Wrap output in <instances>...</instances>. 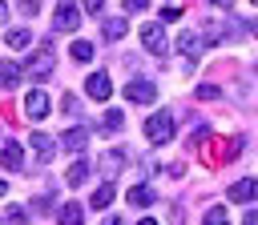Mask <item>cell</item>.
<instances>
[{"mask_svg": "<svg viewBox=\"0 0 258 225\" xmlns=\"http://www.w3.org/2000/svg\"><path fill=\"white\" fill-rule=\"evenodd\" d=\"M73 60H81V64L93 60V44H89V40H77V44H73Z\"/></svg>", "mask_w": 258, "mask_h": 225, "instance_id": "cell-18", "label": "cell"}, {"mask_svg": "<svg viewBox=\"0 0 258 225\" xmlns=\"http://www.w3.org/2000/svg\"><path fill=\"white\" fill-rule=\"evenodd\" d=\"M177 48H181L185 56H198V48H202V36H198V32H181V36H177Z\"/></svg>", "mask_w": 258, "mask_h": 225, "instance_id": "cell-12", "label": "cell"}, {"mask_svg": "<svg viewBox=\"0 0 258 225\" xmlns=\"http://www.w3.org/2000/svg\"><path fill=\"white\" fill-rule=\"evenodd\" d=\"M145 137H149L153 145H165V141L173 137V117H169V113L149 117V121H145Z\"/></svg>", "mask_w": 258, "mask_h": 225, "instance_id": "cell-2", "label": "cell"}, {"mask_svg": "<svg viewBox=\"0 0 258 225\" xmlns=\"http://www.w3.org/2000/svg\"><path fill=\"white\" fill-rule=\"evenodd\" d=\"M52 64H56V52H52V44H40V48L28 56V80H44V76L52 72Z\"/></svg>", "mask_w": 258, "mask_h": 225, "instance_id": "cell-1", "label": "cell"}, {"mask_svg": "<svg viewBox=\"0 0 258 225\" xmlns=\"http://www.w3.org/2000/svg\"><path fill=\"white\" fill-rule=\"evenodd\" d=\"M125 28H129V20H125V16H109V20H105V40L125 36Z\"/></svg>", "mask_w": 258, "mask_h": 225, "instance_id": "cell-11", "label": "cell"}, {"mask_svg": "<svg viewBox=\"0 0 258 225\" xmlns=\"http://www.w3.org/2000/svg\"><path fill=\"white\" fill-rule=\"evenodd\" d=\"M198 96H202V100H214V96H222V88H218V84H202Z\"/></svg>", "mask_w": 258, "mask_h": 225, "instance_id": "cell-23", "label": "cell"}, {"mask_svg": "<svg viewBox=\"0 0 258 225\" xmlns=\"http://www.w3.org/2000/svg\"><path fill=\"white\" fill-rule=\"evenodd\" d=\"M24 113H28V121H44V117H48V96H44L40 88H32V92L24 96Z\"/></svg>", "mask_w": 258, "mask_h": 225, "instance_id": "cell-4", "label": "cell"}, {"mask_svg": "<svg viewBox=\"0 0 258 225\" xmlns=\"http://www.w3.org/2000/svg\"><path fill=\"white\" fill-rule=\"evenodd\" d=\"M20 161H24V153H20V145H4V169H20Z\"/></svg>", "mask_w": 258, "mask_h": 225, "instance_id": "cell-14", "label": "cell"}, {"mask_svg": "<svg viewBox=\"0 0 258 225\" xmlns=\"http://www.w3.org/2000/svg\"><path fill=\"white\" fill-rule=\"evenodd\" d=\"M24 221V209L20 205H8V225H20Z\"/></svg>", "mask_w": 258, "mask_h": 225, "instance_id": "cell-25", "label": "cell"}, {"mask_svg": "<svg viewBox=\"0 0 258 225\" xmlns=\"http://www.w3.org/2000/svg\"><path fill=\"white\" fill-rule=\"evenodd\" d=\"M85 8H89V12H101V8H105V0H85Z\"/></svg>", "mask_w": 258, "mask_h": 225, "instance_id": "cell-28", "label": "cell"}, {"mask_svg": "<svg viewBox=\"0 0 258 225\" xmlns=\"http://www.w3.org/2000/svg\"><path fill=\"white\" fill-rule=\"evenodd\" d=\"M202 225H230V217H226V209H210Z\"/></svg>", "mask_w": 258, "mask_h": 225, "instance_id": "cell-22", "label": "cell"}, {"mask_svg": "<svg viewBox=\"0 0 258 225\" xmlns=\"http://www.w3.org/2000/svg\"><path fill=\"white\" fill-rule=\"evenodd\" d=\"M109 201H113V185H101V189L93 193V209H105Z\"/></svg>", "mask_w": 258, "mask_h": 225, "instance_id": "cell-21", "label": "cell"}, {"mask_svg": "<svg viewBox=\"0 0 258 225\" xmlns=\"http://www.w3.org/2000/svg\"><path fill=\"white\" fill-rule=\"evenodd\" d=\"M85 92H89L93 100H109V92H113V84H109V76H105V72H93V76L85 80Z\"/></svg>", "mask_w": 258, "mask_h": 225, "instance_id": "cell-6", "label": "cell"}, {"mask_svg": "<svg viewBox=\"0 0 258 225\" xmlns=\"http://www.w3.org/2000/svg\"><path fill=\"white\" fill-rule=\"evenodd\" d=\"M105 225H121V221H117V217H109V221H105Z\"/></svg>", "mask_w": 258, "mask_h": 225, "instance_id": "cell-31", "label": "cell"}, {"mask_svg": "<svg viewBox=\"0 0 258 225\" xmlns=\"http://www.w3.org/2000/svg\"><path fill=\"white\" fill-rule=\"evenodd\" d=\"M121 165H125V153H121V149H113V153H105V157H101V173H105V177H113Z\"/></svg>", "mask_w": 258, "mask_h": 225, "instance_id": "cell-10", "label": "cell"}, {"mask_svg": "<svg viewBox=\"0 0 258 225\" xmlns=\"http://www.w3.org/2000/svg\"><path fill=\"white\" fill-rule=\"evenodd\" d=\"M85 177H89V165H85V161H77V165L69 169V185H85Z\"/></svg>", "mask_w": 258, "mask_h": 225, "instance_id": "cell-20", "label": "cell"}, {"mask_svg": "<svg viewBox=\"0 0 258 225\" xmlns=\"http://www.w3.org/2000/svg\"><path fill=\"white\" fill-rule=\"evenodd\" d=\"M32 149L40 153V161H52V141H48L44 133H36V137H32Z\"/></svg>", "mask_w": 258, "mask_h": 225, "instance_id": "cell-15", "label": "cell"}, {"mask_svg": "<svg viewBox=\"0 0 258 225\" xmlns=\"http://www.w3.org/2000/svg\"><path fill=\"white\" fill-rule=\"evenodd\" d=\"M149 201H153V189H145V185L129 189V205H149Z\"/></svg>", "mask_w": 258, "mask_h": 225, "instance_id": "cell-17", "label": "cell"}, {"mask_svg": "<svg viewBox=\"0 0 258 225\" xmlns=\"http://www.w3.org/2000/svg\"><path fill=\"white\" fill-rule=\"evenodd\" d=\"M121 121H125V117L109 108V113H105V121H101V133H117V129H121Z\"/></svg>", "mask_w": 258, "mask_h": 225, "instance_id": "cell-19", "label": "cell"}, {"mask_svg": "<svg viewBox=\"0 0 258 225\" xmlns=\"http://www.w3.org/2000/svg\"><path fill=\"white\" fill-rule=\"evenodd\" d=\"M77 24H81V12H77L73 4H60V8H56V28H60V32H77Z\"/></svg>", "mask_w": 258, "mask_h": 225, "instance_id": "cell-8", "label": "cell"}, {"mask_svg": "<svg viewBox=\"0 0 258 225\" xmlns=\"http://www.w3.org/2000/svg\"><path fill=\"white\" fill-rule=\"evenodd\" d=\"M153 96H157V84H153V80H145V76H137V80H129V84H125V100L149 104Z\"/></svg>", "mask_w": 258, "mask_h": 225, "instance_id": "cell-3", "label": "cell"}, {"mask_svg": "<svg viewBox=\"0 0 258 225\" xmlns=\"http://www.w3.org/2000/svg\"><path fill=\"white\" fill-rule=\"evenodd\" d=\"M4 40H8V48H24V44L32 40V32H24V28H12V32L4 36Z\"/></svg>", "mask_w": 258, "mask_h": 225, "instance_id": "cell-16", "label": "cell"}, {"mask_svg": "<svg viewBox=\"0 0 258 225\" xmlns=\"http://www.w3.org/2000/svg\"><path fill=\"white\" fill-rule=\"evenodd\" d=\"M210 4H218V8H222V4H226V8H230V0H210Z\"/></svg>", "mask_w": 258, "mask_h": 225, "instance_id": "cell-30", "label": "cell"}, {"mask_svg": "<svg viewBox=\"0 0 258 225\" xmlns=\"http://www.w3.org/2000/svg\"><path fill=\"white\" fill-rule=\"evenodd\" d=\"M226 197H230V201H254V197H258V177H246V181L230 185Z\"/></svg>", "mask_w": 258, "mask_h": 225, "instance_id": "cell-7", "label": "cell"}, {"mask_svg": "<svg viewBox=\"0 0 258 225\" xmlns=\"http://www.w3.org/2000/svg\"><path fill=\"white\" fill-rule=\"evenodd\" d=\"M149 0H125V12H145Z\"/></svg>", "mask_w": 258, "mask_h": 225, "instance_id": "cell-27", "label": "cell"}, {"mask_svg": "<svg viewBox=\"0 0 258 225\" xmlns=\"http://www.w3.org/2000/svg\"><path fill=\"white\" fill-rule=\"evenodd\" d=\"M137 225H157V221H137Z\"/></svg>", "mask_w": 258, "mask_h": 225, "instance_id": "cell-32", "label": "cell"}, {"mask_svg": "<svg viewBox=\"0 0 258 225\" xmlns=\"http://www.w3.org/2000/svg\"><path fill=\"white\" fill-rule=\"evenodd\" d=\"M16 8H20L24 16H36V0H16Z\"/></svg>", "mask_w": 258, "mask_h": 225, "instance_id": "cell-26", "label": "cell"}, {"mask_svg": "<svg viewBox=\"0 0 258 225\" xmlns=\"http://www.w3.org/2000/svg\"><path fill=\"white\" fill-rule=\"evenodd\" d=\"M141 44L161 56V52H165V32H161V24H145V28H141Z\"/></svg>", "mask_w": 258, "mask_h": 225, "instance_id": "cell-5", "label": "cell"}, {"mask_svg": "<svg viewBox=\"0 0 258 225\" xmlns=\"http://www.w3.org/2000/svg\"><path fill=\"white\" fill-rule=\"evenodd\" d=\"M250 4H258V0H250Z\"/></svg>", "mask_w": 258, "mask_h": 225, "instance_id": "cell-33", "label": "cell"}, {"mask_svg": "<svg viewBox=\"0 0 258 225\" xmlns=\"http://www.w3.org/2000/svg\"><path fill=\"white\" fill-rule=\"evenodd\" d=\"M0 76H4V84L12 88V84H16V64H4V68H0Z\"/></svg>", "mask_w": 258, "mask_h": 225, "instance_id": "cell-24", "label": "cell"}, {"mask_svg": "<svg viewBox=\"0 0 258 225\" xmlns=\"http://www.w3.org/2000/svg\"><path fill=\"white\" fill-rule=\"evenodd\" d=\"M246 225H258V209H250V213H246Z\"/></svg>", "mask_w": 258, "mask_h": 225, "instance_id": "cell-29", "label": "cell"}, {"mask_svg": "<svg viewBox=\"0 0 258 225\" xmlns=\"http://www.w3.org/2000/svg\"><path fill=\"white\" fill-rule=\"evenodd\" d=\"M60 141H64V149H69V153H81V149L89 145V133H85V129H69Z\"/></svg>", "mask_w": 258, "mask_h": 225, "instance_id": "cell-9", "label": "cell"}, {"mask_svg": "<svg viewBox=\"0 0 258 225\" xmlns=\"http://www.w3.org/2000/svg\"><path fill=\"white\" fill-rule=\"evenodd\" d=\"M56 221H60V225H85V217H81V205H60Z\"/></svg>", "mask_w": 258, "mask_h": 225, "instance_id": "cell-13", "label": "cell"}]
</instances>
